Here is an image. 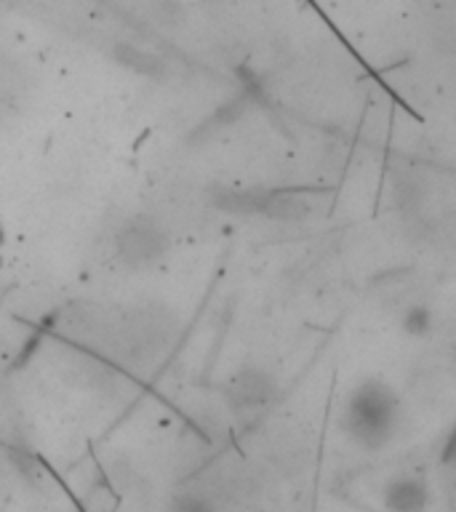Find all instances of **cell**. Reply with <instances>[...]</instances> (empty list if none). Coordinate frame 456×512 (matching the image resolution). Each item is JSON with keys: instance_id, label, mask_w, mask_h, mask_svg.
<instances>
[{"instance_id": "obj_2", "label": "cell", "mask_w": 456, "mask_h": 512, "mask_svg": "<svg viewBox=\"0 0 456 512\" xmlns=\"http://www.w3.org/2000/svg\"><path fill=\"white\" fill-rule=\"evenodd\" d=\"M118 262L128 270H150L168 254V235L152 219H134L112 240Z\"/></svg>"}, {"instance_id": "obj_5", "label": "cell", "mask_w": 456, "mask_h": 512, "mask_svg": "<svg viewBox=\"0 0 456 512\" xmlns=\"http://www.w3.org/2000/svg\"><path fill=\"white\" fill-rule=\"evenodd\" d=\"M400 326H403L408 336H427L435 328V315H432L427 304H411L403 320H400Z\"/></svg>"}, {"instance_id": "obj_4", "label": "cell", "mask_w": 456, "mask_h": 512, "mask_svg": "<svg viewBox=\"0 0 456 512\" xmlns=\"http://www.w3.org/2000/svg\"><path fill=\"white\" fill-rule=\"evenodd\" d=\"M427 486L419 478H398L392 480L384 491V504L390 512H424L427 507Z\"/></svg>"}, {"instance_id": "obj_3", "label": "cell", "mask_w": 456, "mask_h": 512, "mask_svg": "<svg viewBox=\"0 0 456 512\" xmlns=\"http://www.w3.org/2000/svg\"><path fill=\"white\" fill-rule=\"evenodd\" d=\"M235 411H259L275 398V382L262 368H243L227 387Z\"/></svg>"}, {"instance_id": "obj_1", "label": "cell", "mask_w": 456, "mask_h": 512, "mask_svg": "<svg viewBox=\"0 0 456 512\" xmlns=\"http://www.w3.org/2000/svg\"><path fill=\"white\" fill-rule=\"evenodd\" d=\"M400 422V400L382 379H366L347 395L342 408V427L355 443L368 451L390 443Z\"/></svg>"}, {"instance_id": "obj_6", "label": "cell", "mask_w": 456, "mask_h": 512, "mask_svg": "<svg viewBox=\"0 0 456 512\" xmlns=\"http://www.w3.org/2000/svg\"><path fill=\"white\" fill-rule=\"evenodd\" d=\"M176 512H211V507L200 496H184L182 502L176 504Z\"/></svg>"}]
</instances>
